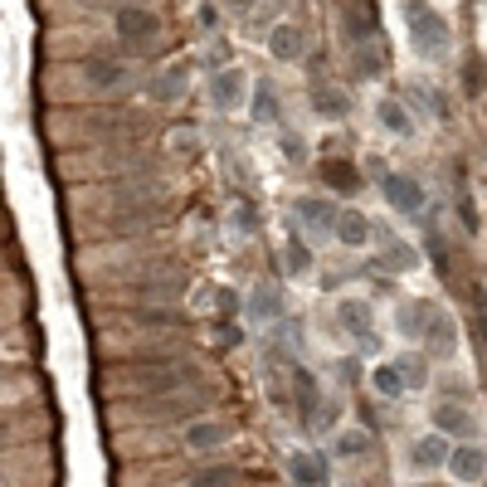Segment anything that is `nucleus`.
<instances>
[{"label":"nucleus","mask_w":487,"mask_h":487,"mask_svg":"<svg viewBox=\"0 0 487 487\" xmlns=\"http://www.w3.org/2000/svg\"><path fill=\"white\" fill-rule=\"evenodd\" d=\"M215 307H220V312H239V293L220 288V293H215Z\"/></svg>","instance_id":"obj_30"},{"label":"nucleus","mask_w":487,"mask_h":487,"mask_svg":"<svg viewBox=\"0 0 487 487\" xmlns=\"http://www.w3.org/2000/svg\"><path fill=\"white\" fill-rule=\"evenodd\" d=\"M370 386H376L386 400H400V395H405V386H410V380H405V370H400L395 361H380V366L370 370Z\"/></svg>","instance_id":"obj_16"},{"label":"nucleus","mask_w":487,"mask_h":487,"mask_svg":"<svg viewBox=\"0 0 487 487\" xmlns=\"http://www.w3.org/2000/svg\"><path fill=\"white\" fill-rule=\"evenodd\" d=\"M400 370H405L410 386H429V366H424L419 356H405V361H400Z\"/></svg>","instance_id":"obj_27"},{"label":"nucleus","mask_w":487,"mask_h":487,"mask_svg":"<svg viewBox=\"0 0 487 487\" xmlns=\"http://www.w3.org/2000/svg\"><path fill=\"white\" fill-rule=\"evenodd\" d=\"M449 473L459 483H483L487 478V453L478 449V443H459L453 459H449Z\"/></svg>","instance_id":"obj_8"},{"label":"nucleus","mask_w":487,"mask_h":487,"mask_svg":"<svg viewBox=\"0 0 487 487\" xmlns=\"http://www.w3.org/2000/svg\"><path fill=\"white\" fill-rule=\"evenodd\" d=\"M268 54L283 59V64L303 59V29H297V25H278L273 35H268Z\"/></svg>","instance_id":"obj_14"},{"label":"nucleus","mask_w":487,"mask_h":487,"mask_svg":"<svg viewBox=\"0 0 487 487\" xmlns=\"http://www.w3.org/2000/svg\"><path fill=\"white\" fill-rule=\"evenodd\" d=\"M312 108L322 112V118H346V98H341V93H312Z\"/></svg>","instance_id":"obj_24"},{"label":"nucleus","mask_w":487,"mask_h":487,"mask_svg":"<svg viewBox=\"0 0 487 487\" xmlns=\"http://www.w3.org/2000/svg\"><path fill=\"white\" fill-rule=\"evenodd\" d=\"M376 118H380V127L395 132V137H410V132H414V118H410V108H405L400 98H386V102L376 108Z\"/></svg>","instance_id":"obj_17"},{"label":"nucleus","mask_w":487,"mask_h":487,"mask_svg":"<svg viewBox=\"0 0 487 487\" xmlns=\"http://www.w3.org/2000/svg\"><path fill=\"white\" fill-rule=\"evenodd\" d=\"M380 264H386V268H400V273H410V268L419 264V254H414L410 244H390V248H386V258H380Z\"/></svg>","instance_id":"obj_23"},{"label":"nucleus","mask_w":487,"mask_h":487,"mask_svg":"<svg viewBox=\"0 0 487 487\" xmlns=\"http://www.w3.org/2000/svg\"><path fill=\"white\" fill-rule=\"evenodd\" d=\"M254 118H258V122L273 118V88H258V93H254Z\"/></svg>","instance_id":"obj_29"},{"label":"nucleus","mask_w":487,"mask_h":487,"mask_svg":"<svg viewBox=\"0 0 487 487\" xmlns=\"http://www.w3.org/2000/svg\"><path fill=\"white\" fill-rule=\"evenodd\" d=\"M386 200H390V210H400V215H419L424 210V185L414 181V175H386Z\"/></svg>","instance_id":"obj_4"},{"label":"nucleus","mask_w":487,"mask_h":487,"mask_svg":"<svg viewBox=\"0 0 487 487\" xmlns=\"http://www.w3.org/2000/svg\"><path fill=\"white\" fill-rule=\"evenodd\" d=\"M356 69L370 78V74H380V59H376V54H356Z\"/></svg>","instance_id":"obj_32"},{"label":"nucleus","mask_w":487,"mask_h":487,"mask_svg":"<svg viewBox=\"0 0 487 487\" xmlns=\"http://www.w3.org/2000/svg\"><path fill=\"white\" fill-rule=\"evenodd\" d=\"M224 439H230V429H224L220 419H191V424H185V443H191L195 453H210V449H220Z\"/></svg>","instance_id":"obj_10"},{"label":"nucleus","mask_w":487,"mask_h":487,"mask_svg":"<svg viewBox=\"0 0 487 487\" xmlns=\"http://www.w3.org/2000/svg\"><path fill=\"white\" fill-rule=\"evenodd\" d=\"M424 341H429L439 356H453V346H459V331H453V317L449 312H434L429 317V331H424Z\"/></svg>","instance_id":"obj_15"},{"label":"nucleus","mask_w":487,"mask_h":487,"mask_svg":"<svg viewBox=\"0 0 487 487\" xmlns=\"http://www.w3.org/2000/svg\"><path fill=\"white\" fill-rule=\"evenodd\" d=\"M185 78H191V69H185V64H175L171 74H157V78H151V98L175 102V98L185 93Z\"/></svg>","instance_id":"obj_20"},{"label":"nucleus","mask_w":487,"mask_h":487,"mask_svg":"<svg viewBox=\"0 0 487 487\" xmlns=\"http://www.w3.org/2000/svg\"><path fill=\"white\" fill-rule=\"evenodd\" d=\"M434 429L449 434V439H473V434H478V419L463 405H434Z\"/></svg>","instance_id":"obj_9"},{"label":"nucleus","mask_w":487,"mask_h":487,"mask_svg":"<svg viewBox=\"0 0 487 487\" xmlns=\"http://www.w3.org/2000/svg\"><path fill=\"white\" fill-rule=\"evenodd\" d=\"M410 487H439V483H410Z\"/></svg>","instance_id":"obj_37"},{"label":"nucleus","mask_w":487,"mask_h":487,"mask_svg":"<svg viewBox=\"0 0 487 487\" xmlns=\"http://www.w3.org/2000/svg\"><path fill=\"white\" fill-rule=\"evenodd\" d=\"M297 220H303L312 234H337L341 210H337V205H327V200H317V195H303V200H297Z\"/></svg>","instance_id":"obj_5"},{"label":"nucleus","mask_w":487,"mask_h":487,"mask_svg":"<svg viewBox=\"0 0 487 487\" xmlns=\"http://www.w3.org/2000/svg\"><path fill=\"white\" fill-rule=\"evenodd\" d=\"M191 487H234V473L230 468H210V473H195Z\"/></svg>","instance_id":"obj_26"},{"label":"nucleus","mask_w":487,"mask_h":487,"mask_svg":"<svg viewBox=\"0 0 487 487\" xmlns=\"http://www.w3.org/2000/svg\"><path fill=\"white\" fill-rule=\"evenodd\" d=\"M429 258H434L439 268H449V254H443V239H429Z\"/></svg>","instance_id":"obj_34"},{"label":"nucleus","mask_w":487,"mask_h":487,"mask_svg":"<svg viewBox=\"0 0 487 487\" xmlns=\"http://www.w3.org/2000/svg\"><path fill=\"white\" fill-rule=\"evenodd\" d=\"M337 239L346 244V248H361L370 239V220L361 210H341V220H337Z\"/></svg>","instance_id":"obj_18"},{"label":"nucleus","mask_w":487,"mask_h":487,"mask_svg":"<svg viewBox=\"0 0 487 487\" xmlns=\"http://www.w3.org/2000/svg\"><path fill=\"white\" fill-rule=\"evenodd\" d=\"M337 317H341V327H346L351 337H361L366 346H376V337H370V303H361V297H346Z\"/></svg>","instance_id":"obj_12"},{"label":"nucleus","mask_w":487,"mask_h":487,"mask_svg":"<svg viewBox=\"0 0 487 487\" xmlns=\"http://www.w3.org/2000/svg\"><path fill=\"white\" fill-rule=\"evenodd\" d=\"M283 151H288V157H293V161H303V157H307V147H303V142H297V137H283Z\"/></svg>","instance_id":"obj_33"},{"label":"nucleus","mask_w":487,"mask_h":487,"mask_svg":"<svg viewBox=\"0 0 487 487\" xmlns=\"http://www.w3.org/2000/svg\"><path fill=\"white\" fill-rule=\"evenodd\" d=\"M244 317L248 322H278V317H283V293H278L273 283H258L244 303Z\"/></svg>","instance_id":"obj_7"},{"label":"nucleus","mask_w":487,"mask_h":487,"mask_svg":"<svg viewBox=\"0 0 487 487\" xmlns=\"http://www.w3.org/2000/svg\"><path fill=\"white\" fill-rule=\"evenodd\" d=\"M83 78H88L93 88H118V83H127V69L112 64V59H88V64H83Z\"/></svg>","instance_id":"obj_19"},{"label":"nucleus","mask_w":487,"mask_h":487,"mask_svg":"<svg viewBox=\"0 0 487 487\" xmlns=\"http://www.w3.org/2000/svg\"><path fill=\"white\" fill-rule=\"evenodd\" d=\"M473 331L483 337V351H487V312H478V317H473Z\"/></svg>","instance_id":"obj_35"},{"label":"nucleus","mask_w":487,"mask_h":487,"mask_svg":"<svg viewBox=\"0 0 487 487\" xmlns=\"http://www.w3.org/2000/svg\"><path fill=\"white\" fill-rule=\"evenodd\" d=\"M244 93H248V78H244V69H220V74L210 78V102L220 112H230V108H239L244 102Z\"/></svg>","instance_id":"obj_3"},{"label":"nucleus","mask_w":487,"mask_h":487,"mask_svg":"<svg viewBox=\"0 0 487 487\" xmlns=\"http://www.w3.org/2000/svg\"><path fill=\"white\" fill-rule=\"evenodd\" d=\"M366 5H351V15H346V35L351 39H361V35H370L376 29V15H361Z\"/></svg>","instance_id":"obj_25"},{"label":"nucleus","mask_w":487,"mask_h":487,"mask_svg":"<svg viewBox=\"0 0 487 487\" xmlns=\"http://www.w3.org/2000/svg\"><path fill=\"white\" fill-rule=\"evenodd\" d=\"M288 473H293L297 487H327V463L317 453H293L288 459Z\"/></svg>","instance_id":"obj_13"},{"label":"nucleus","mask_w":487,"mask_h":487,"mask_svg":"<svg viewBox=\"0 0 487 487\" xmlns=\"http://www.w3.org/2000/svg\"><path fill=\"white\" fill-rule=\"evenodd\" d=\"M283 273H288V278L312 273V248H307L303 239H288V244H283Z\"/></svg>","instance_id":"obj_21"},{"label":"nucleus","mask_w":487,"mask_h":487,"mask_svg":"<svg viewBox=\"0 0 487 487\" xmlns=\"http://www.w3.org/2000/svg\"><path fill=\"white\" fill-rule=\"evenodd\" d=\"M234 224H239V230H258V215L248 210V205H239V210H234Z\"/></svg>","instance_id":"obj_31"},{"label":"nucleus","mask_w":487,"mask_h":487,"mask_svg":"<svg viewBox=\"0 0 487 487\" xmlns=\"http://www.w3.org/2000/svg\"><path fill=\"white\" fill-rule=\"evenodd\" d=\"M405 25H410V39L419 54H443L449 49V20L429 5V0H405Z\"/></svg>","instance_id":"obj_1"},{"label":"nucleus","mask_w":487,"mask_h":487,"mask_svg":"<svg viewBox=\"0 0 487 487\" xmlns=\"http://www.w3.org/2000/svg\"><path fill=\"white\" fill-rule=\"evenodd\" d=\"M337 453H346V459L366 453V434H361V429H346V434H341V443H337Z\"/></svg>","instance_id":"obj_28"},{"label":"nucleus","mask_w":487,"mask_h":487,"mask_svg":"<svg viewBox=\"0 0 487 487\" xmlns=\"http://www.w3.org/2000/svg\"><path fill=\"white\" fill-rule=\"evenodd\" d=\"M118 35L127 39V45H147V39L161 35V20L151 15L147 5H122L118 10Z\"/></svg>","instance_id":"obj_2"},{"label":"nucleus","mask_w":487,"mask_h":487,"mask_svg":"<svg viewBox=\"0 0 487 487\" xmlns=\"http://www.w3.org/2000/svg\"><path fill=\"white\" fill-rule=\"evenodd\" d=\"M230 5H244L248 10V5H258V0H230Z\"/></svg>","instance_id":"obj_36"},{"label":"nucleus","mask_w":487,"mask_h":487,"mask_svg":"<svg viewBox=\"0 0 487 487\" xmlns=\"http://www.w3.org/2000/svg\"><path fill=\"white\" fill-rule=\"evenodd\" d=\"M322 175H327L331 191H341V195H351V191L361 185V175H356V171H346V161H327V166H322Z\"/></svg>","instance_id":"obj_22"},{"label":"nucleus","mask_w":487,"mask_h":487,"mask_svg":"<svg viewBox=\"0 0 487 487\" xmlns=\"http://www.w3.org/2000/svg\"><path fill=\"white\" fill-rule=\"evenodd\" d=\"M429 317H434V307L424 303V297H410V303H400V312H395V322H400V337L419 341L424 331H429Z\"/></svg>","instance_id":"obj_11"},{"label":"nucleus","mask_w":487,"mask_h":487,"mask_svg":"<svg viewBox=\"0 0 487 487\" xmlns=\"http://www.w3.org/2000/svg\"><path fill=\"white\" fill-rule=\"evenodd\" d=\"M410 459H414V468H424V473H434V468H449V459H453V443H449V434H429V439H419L410 449Z\"/></svg>","instance_id":"obj_6"}]
</instances>
